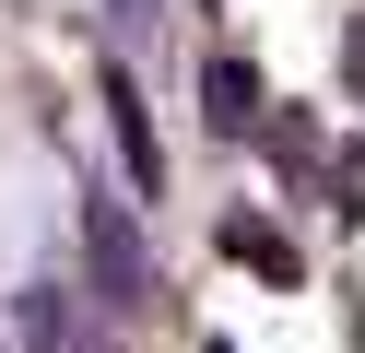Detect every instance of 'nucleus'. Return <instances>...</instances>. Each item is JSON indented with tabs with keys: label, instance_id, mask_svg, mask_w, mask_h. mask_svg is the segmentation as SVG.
Wrapping results in <instances>:
<instances>
[{
	"label": "nucleus",
	"instance_id": "f257e3e1",
	"mask_svg": "<svg viewBox=\"0 0 365 353\" xmlns=\"http://www.w3.org/2000/svg\"><path fill=\"white\" fill-rule=\"evenodd\" d=\"M83 259H95V282H106V295H95V318H106V329L153 306V271H142V247H130L118 200H95V212H83Z\"/></svg>",
	"mask_w": 365,
	"mask_h": 353
},
{
	"label": "nucleus",
	"instance_id": "f03ea898",
	"mask_svg": "<svg viewBox=\"0 0 365 353\" xmlns=\"http://www.w3.org/2000/svg\"><path fill=\"white\" fill-rule=\"evenodd\" d=\"M95 94H106V130H118V165H130V188H165V153H153V118H142V83H130L118 59L95 71Z\"/></svg>",
	"mask_w": 365,
	"mask_h": 353
},
{
	"label": "nucleus",
	"instance_id": "7ed1b4c3",
	"mask_svg": "<svg viewBox=\"0 0 365 353\" xmlns=\"http://www.w3.org/2000/svg\"><path fill=\"white\" fill-rule=\"evenodd\" d=\"M24 353H106V318H83L71 282H36L24 295Z\"/></svg>",
	"mask_w": 365,
	"mask_h": 353
},
{
	"label": "nucleus",
	"instance_id": "20e7f679",
	"mask_svg": "<svg viewBox=\"0 0 365 353\" xmlns=\"http://www.w3.org/2000/svg\"><path fill=\"white\" fill-rule=\"evenodd\" d=\"M200 94H212V130H247V118H259V71H236V59L200 71Z\"/></svg>",
	"mask_w": 365,
	"mask_h": 353
},
{
	"label": "nucleus",
	"instance_id": "39448f33",
	"mask_svg": "<svg viewBox=\"0 0 365 353\" xmlns=\"http://www.w3.org/2000/svg\"><path fill=\"white\" fill-rule=\"evenodd\" d=\"M224 247H236L247 271H271V282H294V247H283V235H271V224H247V212H236V224H224Z\"/></svg>",
	"mask_w": 365,
	"mask_h": 353
}]
</instances>
